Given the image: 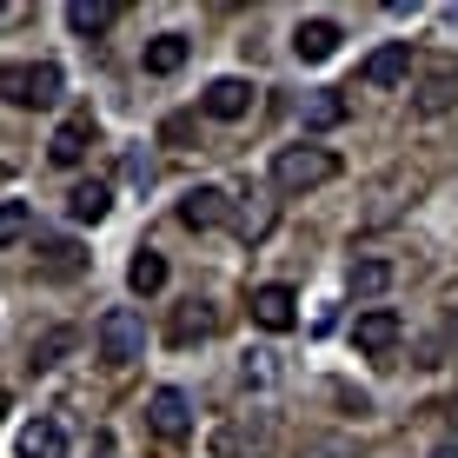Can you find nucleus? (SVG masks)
<instances>
[{
  "instance_id": "1",
  "label": "nucleus",
  "mask_w": 458,
  "mask_h": 458,
  "mask_svg": "<svg viewBox=\"0 0 458 458\" xmlns=\"http://www.w3.org/2000/svg\"><path fill=\"white\" fill-rule=\"evenodd\" d=\"M339 180V153L333 147H286L273 160V186L279 193H312V186Z\"/></svg>"
},
{
  "instance_id": "2",
  "label": "nucleus",
  "mask_w": 458,
  "mask_h": 458,
  "mask_svg": "<svg viewBox=\"0 0 458 458\" xmlns=\"http://www.w3.org/2000/svg\"><path fill=\"white\" fill-rule=\"evenodd\" d=\"M60 87H67V81H60L54 60H13V67L0 73V93H7L13 106H54Z\"/></svg>"
},
{
  "instance_id": "3",
  "label": "nucleus",
  "mask_w": 458,
  "mask_h": 458,
  "mask_svg": "<svg viewBox=\"0 0 458 458\" xmlns=\"http://www.w3.org/2000/svg\"><path fill=\"white\" fill-rule=\"evenodd\" d=\"M93 345H100L106 366H126V359L147 352V326H140L133 306H114V312H100V326H93Z\"/></svg>"
},
{
  "instance_id": "4",
  "label": "nucleus",
  "mask_w": 458,
  "mask_h": 458,
  "mask_svg": "<svg viewBox=\"0 0 458 458\" xmlns=\"http://www.w3.org/2000/svg\"><path fill=\"white\" fill-rule=\"evenodd\" d=\"M13 458H67V425H60L54 412L27 419L21 432H13Z\"/></svg>"
},
{
  "instance_id": "5",
  "label": "nucleus",
  "mask_w": 458,
  "mask_h": 458,
  "mask_svg": "<svg viewBox=\"0 0 458 458\" xmlns=\"http://www.w3.org/2000/svg\"><path fill=\"white\" fill-rule=\"evenodd\" d=\"M399 333H405V326H399V312H392V306H372V312H359L352 345H359L366 359H386L392 345H399Z\"/></svg>"
},
{
  "instance_id": "6",
  "label": "nucleus",
  "mask_w": 458,
  "mask_h": 458,
  "mask_svg": "<svg viewBox=\"0 0 458 458\" xmlns=\"http://www.w3.org/2000/svg\"><path fill=\"white\" fill-rule=\"evenodd\" d=\"M199 114H207V120H246L252 114V81H240V73L213 81L207 93H199Z\"/></svg>"
},
{
  "instance_id": "7",
  "label": "nucleus",
  "mask_w": 458,
  "mask_h": 458,
  "mask_svg": "<svg viewBox=\"0 0 458 458\" xmlns=\"http://www.w3.org/2000/svg\"><path fill=\"white\" fill-rule=\"evenodd\" d=\"M147 425H153L160 438H186V432H193V412H186V392H180V386H160V392L147 399Z\"/></svg>"
},
{
  "instance_id": "8",
  "label": "nucleus",
  "mask_w": 458,
  "mask_h": 458,
  "mask_svg": "<svg viewBox=\"0 0 458 458\" xmlns=\"http://www.w3.org/2000/svg\"><path fill=\"white\" fill-rule=\"evenodd\" d=\"M87 140H93V114H67L54 126V140H47V160H54V166H81Z\"/></svg>"
},
{
  "instance_id": "9",
  "label": "nucleus",
  "mask_w": 458,
  "mask_h": 458,
  "mask_svg": "<svg viewBox=\"0 0 458 458\" xmlns=\"http://www.w3.org/2000/svg\"><path fill=\"white\" fill-rule=\"evenodd\" d=\"M405 73H412V40H386L366 67H359V81L366 87H399Z\"/></svg>"
},
{
  "instance_id": "10",
  "label": "nucleus",
  "mask_w": 458,
  "mask_h": 458,
  "mask_svg": "<svg viewBox=\"0 0 458 458\" xmlns=\"http://www.w3.org/2000/svg\"><path fill=\"white\" fill-rule=\"evenodd\" d=\"M252 319H259L266 333H293V319H299L293 286H259V293H252Z\"/></svg>"
},
{
  "instance_id": "11",
  "label": "nucleus",
  "mask_w": 458,
  "mask_h": 458,
  "mask_svg": "<svg viewBox=\"0 0 458 458\" xmlns=\"http://www.w3.org/2000/svg\"><path fill=\"white\" fill-rule=\"evenodd\" d=\"M339 40H345V34H339L333 21H299V34H293V54L306 60V67H319V60H333V54H339Z\"/></svg>"
},
{
  "instance_id": "12",
  "label": "nucleus",
  "mask_w": 458,
  "mask_h": 458,
  "mask_svg": "<svg viewBox=\"0 0 458 458\" xmlns=\"http://www.w3.org/2000/svg\"><path fill=\"white\" fill-rule=\"evenodd\" d=\"M233 207H226V193L219 186H193V193L180 199V226H193V233H207V226H219Z\"/></svg>"
},
{
  "instance_id": "13",
  "label": "nucleus",
  "mask_w": 458,
  "mask_h": 458,
  "mask_svg": "<svg viewBox=\"0 0 458 458\" xmlns=\"http://www.w3.org/2000/svg\"><path fill=\"white\" fill-rule=\"evenodd\" d=\"M186 54H193V40H186V34H153L140 60H147L153 81H166V73H180V67H186Z\"/></svg>"
},
{
  "instance_id": "14",
  "label": "nucleus",
  "mask_w": 458,
  "mask_h": 458,
  "mask_svg": "<svg viewBox=\"0 0 458 458\" xmlns=\"http://www.w3.org/2000/svg\"><path fill=\"white\" fill-rule=\"evenodd\" d=\"M106 207H114V186H106V180H81V186L67 193V213L81 219V226H93V219H106Z\"/></svg>"
},
{
  "instance_id": "15",
  "label": "nucleus",
  "mask_w": 458,
  "mask_h": 458,
  "mask_svg": "<svg viewBox=\"0 0 458 458\" xmlns=\"http://www.w3.org/2000/svg\"><path fill=\"white\" fill-rule=\"evenodd\" d=\"M40 273H47V279H81V273H87V252L73 246V240H47V246H40Z\"/></svg>"
},
{
  "instance_id": "16",
  "label": "nucleus",
  "mask_w": 458,
  "mask_h": 458,
  "mask_svg": "<svg viewBox=\"0 0 458 458\" xmlns=\"http://www.w3.org/2000/svg\"><path fill=\"white\" fill-rule=\"evenodd\" d=\"M126 286H133L140 299H153V293L166 286V259H160L153 246H140V252H133V266H126Z\"/></svg>"
},
{
  "instance_id": "17",
  "label": "nucleus",
  "mask_w": 458,
  "mask_h": 458,
  "mask_svg": "<svg viewBox=\"0 0 458 458\" xmlns=\"http://www.w3.org/2000/svg\"><path fill=\"white\" fill-rule=\"evenodd\" d=\"M339 120H345V93L339 87H326V93H312V100H306V133H333Z\"/></svg>"
},
{
  "instance_id": "18",
  "label": "nucleus",
  "mask_w": 458,
  "mask_h": 458,
  "mask_svg": "<svg viewBox=\"0 0 458 458\" xmlns=\"http://www.w3.org/2000/svg\"><path fill=\"white\" fill-rule=\"evenodd\" d=\"M452 100H458V67L425 73V87H419V114H445Z\"/></svg>"
},
{
  "instance_id": "19",
  "label": "nucleus",
  "mask_w": 458,
  "mask_h": 458,
  "mask_svg": "<svg viewBox=\"0 0 458 458\" xmlns=\"http://www.w3.org/2000/svg\"><path fill=\"white\" fill-rule=\"evenodd\" d=\"M193 339H213V312L199 306V299L173 312V345H193Z\"/></svg>"
},
{
  "instance_id": "20",
  "label": "nucleus",
  "mask_w": 458,
  "mask_h": 458,
  "mask_svg": "<svg viewBox=\"0 0 458 458\" xmlns=\"http://www.w3.org/2000/svg\"><path fill=\"white\" fill-rule=\"evenodd\" d=\"M106 21H114L106 0H67V27L73 34H106Z\"/></svg>"
},
{
  "instance_id": "21",
  "label": "nucleus",
  "mask_w": 458,
  "mask_h": 458,
  "mask_svg": "<svg viewBox=\"0 0 458 458\" xmlns=\"http://www.w3.org/2000/svg\"><path fill=\"white\" fill-rule=\"evenodd\" d=\"M386 286H392V266H386V259H359V266H352V293H359V299H378Z\"/></svg>"
},
{
  "instance_id": "22",
  "label": "nucleus",
  "mask_w": 458,
  "mask_h": 458,
  "mask_svg": "<svg viewBox=\"0 0 458 458\" xmlns=\"http://www.w3.org/2000/svg\"><path fill=\"white\" fill-rule=\"evenodd\" d=\"M60 352H73V333H67V326H54L47 339H34V366H60Z\"/></svg>"
},
{
  "instance_id": "23",
  "label": "nucleus",
  "mask_w": 458,
  "mask_h": 458,
  "mask_svg": "<svg viewBox=\"0 0 458 458\" xmlns=\"http://www.w3.org/2000/svg\"><path fill=\"white\" fill-rule=\"evenodd\" d=\"M21 233H27V207L21 199H0V246H13Z\"/></svg>"
},
{
  "instance_id": "24",
  "label": "nucleus",
  "mask_w": 458,
  "mask_h": 458,
  "mask_svg": "<svg viewBox=\"0 0 458 458\" xmlns=\"http://www.w3.org/2000/svg\"><path fill=\"white\" fill-rule=\"evenodd\" d=\"M126 180H133V186H147V180H153V166H147V153H126Z\"/></svg>"
},
{
  "instance_id": "25",
  "label": "nucleus",
  "mask_w": 458,
  "mask_h": 458,
  "mask_svg": "<svg viewBox=\"0 0 458 458\" xmlns=\"http://www.w3.org/2000/svg\"><path fill=\"white\" fill-rule=\"evenodd\" d=\"M306 458H352V445H345V438H326V445H312Z\"/></svg>"
}]
</instances>
